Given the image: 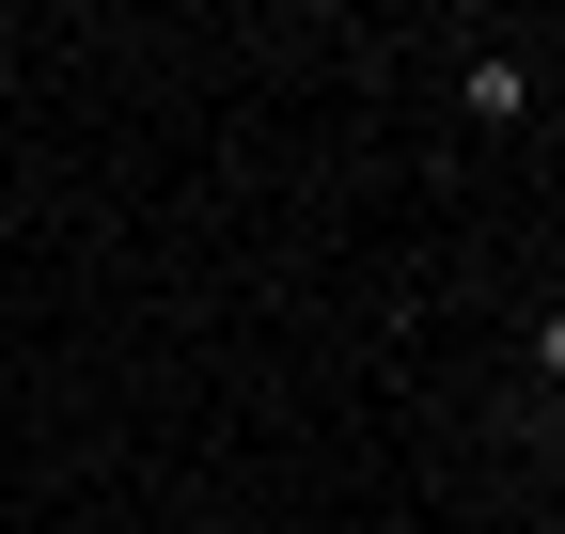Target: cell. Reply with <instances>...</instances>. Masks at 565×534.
Wrapping results in <instances>:
<instances>
[{
	"instance_id": "6da1fadb",
	"label": "cell",
	"mask_w": 565,
	"mask_h": 534,
	"mask_svg": "<svg viewBox=\"0 0 565 534\" xmlns=\"http://www.w3.org/2000/svg\"><path fill=\"white\" fill-rule=\"evenodd\" d=\"M456 110H471V126H519V110H534V63H519V47H487L471 79H456Z\"/></svg>"
}]
</instances>
